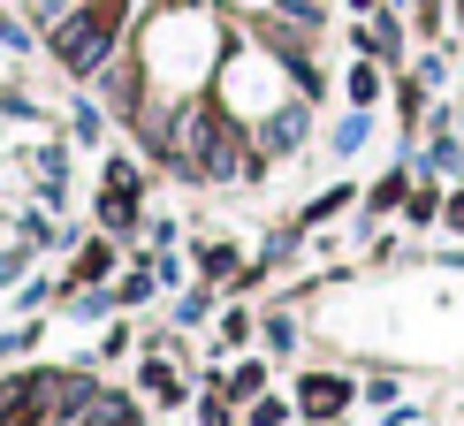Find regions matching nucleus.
Masks as SVG:
<instances>
[{
  "label": "nucleus",
  "mask_w": 464,
  "mask_h": 426,
  "mask_svg": "<svg viewBox=\"0 0 464 426\" xmlns=\"http://www.w3.org/2000/svg\"><path fill=\"white\" fill-rule=\"evenodd\" d=\"M282 8H297V15H313V8H320V0H282Z\"/></svg>",
  "instance_id": "4"
},
{
  "label": "nucleus",
  "mask_w": 464,
  "mask_h": 426,
  "mask_svg": "<svg viewBox=\"0 0 464 426\" xmlns=\"http://www.w3.org/2000/svg\"><path fill=\"white\" fill-rule=\"evenodd\" d=\"M297 138H304V114H297V107H289V114H275V130H266V145L282 152V145H297Z\"/></svg>",
  "instance_id": "3"
},
{
  "label": "nucleus",
  "mask_w": 464,
  "mask_h": 426,
  "mask_svg": "<svg viewBox=\"0 0 464 426\" xmlns=\"http://www.w3.org/2000/svg\"><path fill=\"white\" fill-rule=\"evenodd\" d=\"M107 31H114V8H92V15H69L62 24V62L84 76V69H100L107 62Z\"/></svg>",
  "instance_id": "1"
},
{
  "label": "nucleus",
  "mask_w": 464,
  "mask_h": 426,
  "mask_svg": "<svg viewBox=\"0 0 464 426\" xmlns=\"http://www.w3.org/2000/svg\"><path fill=\"white\" fill-rule=\"evenodd\" d=\"M343 396H351V389H343V381H304V411H343Z\"/></svg>",
  "instance_id": "2"
}]
</instances>
